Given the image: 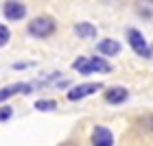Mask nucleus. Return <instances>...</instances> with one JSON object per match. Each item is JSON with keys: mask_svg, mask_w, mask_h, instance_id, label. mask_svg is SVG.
I'll use <instances>...</instances> for the list:
<instances>
[{"mask_svg": "<svg viewBox=\"0 0 153 146\" xmlns=\"http://www.w3.org/2000/svg\"><path fill=\"white\" fill-rule=\"evenodd\" d=\"M127 39H129V46L136 50V55H140V57H151V46L147 44L144 35L138 29H129L127 31Z\"/></svg>", "mask_w": 153, "mask_h": 146, "instance_id": "obj_3", "label": "nucleus"}, {"mask_svg": "<svg viewBox=\"0 0 153 146\" xmlns=\"http://www.w3.org/2000/svg\"><path fill=\"white\" fill-rule=\"evenodd\" d=\"M9 37H11V33H9V29H7V26H2V24H0V48H2V46H7V41H9Z\"/></svg>", "mask_w": 153, "mask_h": 146, "instance_id": "obj_12", "label": "nucleus"}, {"mask_svg": "<svg viewBox=\"0 0 153 146\" xmlns=\"http://www.w3.org/2000/svg\"><path fill=\"white\" fill-rule=\"evenodd\" d=\"M103 89V83H81V85H74L70 92H68V100H81L85 96Z\"/></svg>", "mask_w": 153, "mask_h": 146, "instance_id": "obj_4", "label": "nucleus"}, {"mask_svg": "<svg viewBox=\"0 0 153 146\" xmlns=\"http://www.w3.org/2000/svg\"><path fill=\"white\" fill-rule=\"evenodd\" d=\"M74 33L79 37H83V39H92V37H96V29L92 24H88V22H79L74 26Z\"/></svg>", "mask_w": 153, "mask_h": 146, "instance_id": "obj_10", "label": "nucleus"}, {"mask_svg": "<svg viewBox=\"0 0 153 146\" xmlns=\"http://www.w3.org/2000/svg\"><path fill=\"white\" fill-rule=\"evenodd\" d=\"M35 109H39V111H53V109H57V102H55V100H37Z\"/></svg>", "mask_w": 153, "mask_h": 146, "instance_id": "obj_11", "label": "nucleus"}, {"mask_svg": "<svg viewBox=\"0 0 153 146\" xmlns=\"http://www.w3.org/2000/svg\"><path fill=\"white\" fill-rule=\"evenodd\" d=\"M72 68L81 74H90V72H109L112 66L101 57H79L72 61Z\"/></svg>", "mask_w": 153, "mask_h": 146, "instance_id": "obj_1", "label": "nucleus"}, {"mask_svg": "<svg viewBox=\"0 0 153 146\" xmlns=\"http://www.w3.org/2000/svg\"><path fill=\"white\" fill-rule=\"evenodd\" d=\"M99 52L107 55V57L118 55V52H120V44H118V41H114V39H103L101 44H99Z\"/></svg>", "mask_w": 153, "mask_h": 146, "instance_id": "obj_9", "label": "nucleus"}, {"mask_svg": "<svg viewBox=\"0 0 153 146\" xmlns=\"http://www.w3.org/2000/svg\"><path fill=\"white\" fill-rule=\"evenodd\" d=\"M127 96H129V89H125V87H109L105 92V100L112 102V105H118V102L127 100Z\"/></svg>", "mask_w": 153, "mask_h": 146, "instance_id": "obj_8", "label": "nucleus"}, {"mask_svg": "<svg viewBox=\"0 0 153 146\" xmlns=\"http://www.w3.org/2000/svg\"><path fill=\"white\" fill-rule=\"evenodd\" d=\"M53 31H55V20L48 18V15L35 18V20L29 22V33L33 37H48Z\"/></svg>", "mask_w": 153, "mask_h": 146, "instance_id": "obj_2", "label": "nucleus"}, {"mask_svg": "<svg viewBox=\"0 0 153 146\" xmlns=\"http://www.w3.org/2000/svg\"><path fill=\"white\" fill-rule=\"evenodd\" d=\"M92 144H96V146H112L114 144L112 131L105 129V127H96L94 133H92Z\"/></svg>", "mask_w": 153, "mask_h": 146, "instance_id": "obj_6", "label": "nucleus"}, {"mask_svg": "<svg viewBox=\"0 0 153 146\" xmlns=\"http://www.w3.org/2000/svg\"><path fill=\"white\" fill-rule=\"evenodd\" d=\"M2 11H4L7 20H22L24 13H26V7L22 2H18V0H7V4H4Z\"/></svg>", "mask_w": 153, "mask_h": 146, "instance_id": "obj_5", "label": "nucleus"}, {"mask_svg": "<svg viewBox=\"0 0 153 146\" xmlns=\"http://www.w3.org/2000/svg\"><path fill=\"white\" fill-rule=\"evenodd\" d=\"M13 116V109L9 107V105H7V107H2V109H0V122H4V120H9V118Z\"/></svg>", "mask_w": 153, "mask_h": 146, "instance_id": "obj_13", "label": "nucleus"}, {"mask_svg": "<svg viewBox=\"0 0 153 146\" xmlns=\"http://www.w3.org/2000/svg\"><path fill=\"white\" fill-rule=\"evenodd\" d=\"M20 92L29 94V92H31V85H29V83H16V85L2 87V89H0V102H2V100H7V98H11L13 94H20Z\"/></svg>", "mask_w": 153, "mask_h": 146, "instance_id": "obj_7", "label": "nucleus"}]
</instances>
